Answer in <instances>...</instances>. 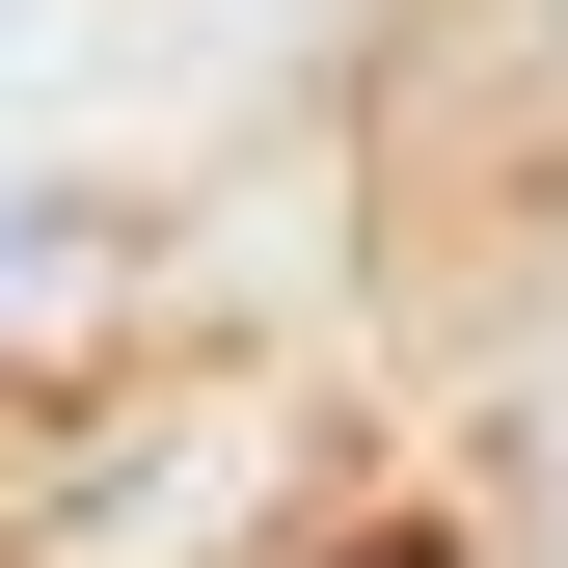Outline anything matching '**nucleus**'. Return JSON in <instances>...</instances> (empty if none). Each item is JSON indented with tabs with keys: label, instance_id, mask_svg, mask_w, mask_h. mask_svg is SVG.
<instances>
[{
	"label": "nucleus",
	"instance_id": "obj_1",
	"mask_svg": "<svg viewBox=\"0 0 568 568\" xmlns=\"http://www.w3.org/2000/svg\"><path fill=\"white\" fill-rule=\"evenodd\" d=\"M352 568H460V541H352Z\"/></svg>",
	"mask_w": 568,
	"mask_h": 568
}]
</instances>
